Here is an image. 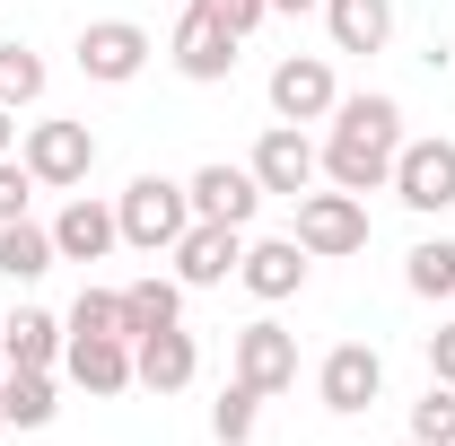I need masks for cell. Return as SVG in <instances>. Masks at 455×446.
Wrapping results in <instances>:
<instances>
[{"label":"cell","mask_w":455,"mask_h":446,"mask_svg":"<svg viewBox=\"0 0 455 446\" xmlns=\"http://www.w3.org/2000/svg\"><path fill=\"white\" fill-rule=\"evenodd\" d=\"M341 123H333V149H324V167H333L341 193H377V184H395V149H403V106L395 97H341Z\"/></svg>","instance_id":"obj_1"},{"label":"cell","mask_w":455,"mask_h":446,"mask_svg":"<svg viewBox=\"0 0 455 446\" xmlns=\"http://www.w3.org/2000/svg\"><path fill=\"white\" fill-rule=\"evenodd\" d=\"M114 227H123V245H140V254H158V245L175 254V236L193 227V202H184V184H167V175H132Z\"/></svg>","instance_id":"obj_2"},{"label":"cell","mask_w":455,"mask_h":446,"mask_svg":"<svg viewBox=\"0 0 455 446\" xmlns=\"http://www.w3.org/2000/svg\"><path fill=\"white\" fill-rule=\"evenodd\" d=\"M298 245H307V254H359V245H368L359 193H298Z\"/></svg>","instance_id":"obj_3"},{"label":"cell","mask_w":455,"mask_h":446,"mask_svg":"<svg viewBox=\"0 0 455 446\" xmlns=\"http://www.w3.org/2000/svg\"><path fill=\"white\" fill-rule=\"evenodd\" d=\"M88 167H97V140H88V123H36L27 131V175L36 184H88Z\"/></svg>","instance_id":"obj_4"},{"label":"cell","mask_w":455,"mask_h":446,"mask_svg":"<svg viewBox=\"0 0 455 446\" xmlns=\"http://www.w3.org/2000/svg\"><path fill=\"white\" fill-rule=\"evenodd\" d=\"M395 193L411 211H455V140H411V149H395Z\"/></svg>","instance_id":"obj_5"},{"label":"cell","mask_w":455,"mask_h":446,"mask_svg":"<svg viewBox=\"0 0 455 446\" xmlns=\"http://www.w3.org/2000/svg\"><path fill=\"white\" fill-rule=\"evenodd\" d=\"M236 263H245V236H236V227H220V219H193L184 236H175V272L193 280V289H220Z\"/></svg>","instance_id":"obj_6"},{"label":"cell","mask_w":455,"mask_h":446,"mask_svg":"<svg viewBox=\"0 0 455 446\" xmlns=\"http://www.w3.org/2000/svg\"><path fill=\"white\" fill-rule=\"evenodd\" d=\"M315 386H324V411H368V402L386 394V359H377L368 341H341Z\"/></svg>","instance_id":"obj_7"},{"label":"cell","mask_w":455,"mask_h":446,"mask_svg":"<svg viewBox=\"0 0 455 446\" xmlns=\"http://www.w3.org/2000/svg\"><path fill=\"white\" fill-rule=\"evenodd\" d=\"M254 184H263V193H289V202L315 184V149H307L298 123H272V131L254 140Z\"/></svg>","instance_id":"obj_8"},{"label":"cell","mask_w":455,"mask_h":446,"mask_svg":"<svg viewBox=\"0 0 455 446\" xmlns=\"http://www.w3.org/2000/svg\"><path fill=\"white\" fill-rule=\"evenodd\" d=\"M236 386H254V394L298 386V341H289L281 324H245V333H236Z\"/></svg>","instance_id":"obj_9"},{"label":"cell","mask_w":455,"mask_h":446,"mask_svg":"<svg viewBox=\"0 0 455 446\" xmlns=\"http://www.w3.org/2000/svg\"><path fill=\"white\" fill-rule=\"evenodd\" d=\"M184 202H193V219L245 227V219H254V202H263V184H254V167H202L193 184H184Z\"/></svg>","instance_id":"obj_10"},{"label":"cell","mask_w":455,"mask_h":446,"mask_svg":"<svg viewBox=\"0 0 455 446\" xmlns=\"http://www.w3.org/2000/svg\"><path fill=\"white\" fill-rule=\"evenodd\" d=\"M193 368H202V350H193V333H184V324H158V333L132 341V377H140L149 394L193 386Z\"/></svg>","instance_id":"obj_11"},{"label":"cell","mask_w":455,"mask_h":446,"mask_svg":"<svg viewBox=\"0 0 455 446\" xmlns=\"http://www.w3.org/2000/svg\"><path fill=\"white\" fill-rule=\"evenodd\" d=\"M140 61H149V36H140L132 18H106V27L79 36V70H88V79H114V88H123V79H140Z\"/></svg>","instance_id":"obj_12"},{"label":"cell","mask_w":455,"mask_h":446,"mask_svg":"<svg viewBox=\"0 0 455 446\" xmlns=\"http://www.w3.org/2000/svg\"><path fill=\"white\" fill-rule=\"evenodd\" d=\"M272 106H281V123H315V114H333V70L315 53H289L281 70H272Z\"/></svg>","instance_id":"obj_13"},{"label":"cell","mask_w":455,"mask_h":446,"mask_svg":"<svg viewBox=\"0 0 455 446\" xmlns=\"http://www.w3.org/2000/svg\"><path fill=\"white\" fill-rule=\"evenodd\" d=\"M61 359H70V377H79L88 394H123L132 386V341L123 333H70Z\"/></svg>","instance_id":"obj_14"},{"label":"cell","mask_w":455,"mask_h":446,"mask_svg":"<svg viewBox=\"0 0 455 446\" xmlns=\"http://www.w3.org/2000/svg\"><path fill=\"white\" fill-rule=\"evenodd\" d=\"M175 70H184V79H228V70H236V36H228L220 18L184 9V27H175Z\"/></svg>","instance_id":"obj_15"},{"label":"cell","mask_w":455,"mask_h":446,"mask_svg":"<svg viewBox=\"0 0 455 446\" xmlns=\"http://www.w3.org/2000/svg\"><path fill=\"white\" fill-rule=\"evenodd\" d=\"M236 280H245L254 298H298V280H307V245H298V236H272V245H245Z\"/></svg>","instance_id":"obj_16"},{"label":"cell","mask_w":455,"mask_h":446,"mask_svg":"<svg viewBox=\"0 0 455 446\" xmlns=\"http://www.w3.org/2000/svg\"><path fill=\"white\" fill-rule=\"evenodd\" d=\"M114 236H123V227H114V211H97V202H70V211L53 219V254H61V263H97Z\"/></svg>","instance_id":"obj_17"},{"label":"cell","mask_w":455,"mask_h":446,"mask_svg":"<svg viewBox=\"0 0 455 446\" xmlns=\"http://www.w3.org/2000/svg\"><path fill=\"white\" fill-rule=\"evenodd\" d=\"M324 18H333L341 53H377V44L395 36V9H386V0H324Z\"/></svg>","instance_id":"obj_18"},{"label":"cell","mask_w":455,"mask_h":446,"mask_svg":"<svg viewBox=\"0 0 455 446\" xmlns=\"http://www.w3.org/2000/svg\"><path fill=\"white\" fill-rule=\"evenodd\" d=\"M175 315H184V289H175V280H132V289H123V341L158 333Z\"/></svg>","instance_id":"obj_19"},{"label":"cell","mask_w":455,"mask_h":446,"mask_svg":"<svg viewBox=\"0 0 455 446\" xmlns=\"http://www.w3.org/2000/svg\"><path fill=\"white\" fill-rule=\"evenodd\" d=\"M0 411H9V429H44V420H53V377H44V368H9Z\"/></svg>","instance_id":"obj_20"},{"label":"cell","mask_w":455,"mask_h":446,"mask_svg":"<svg viewBox=\"0 0 455 446\" xmlns=\"http://www.w3.org/2000/svg\"><path fill=\"white\" fill-rule=\"evenodd\" d=\"M0 272H9V280H44V272H53V227L9 219V227H0Z\"/></svg>","instance_id":"obj_21"},{"label":"cell","mask_w":455,"mask_h":446,"mask_svg":"<svg viewBox=\"0 0 455 446\" xmlns=\"http://www.w3.org/2000/svg\"><path fill=\"white\" fill-rule=\"evenodd\" d=\"M0 350H9V368H53V350H61V324L27 307L18 324H0Z\"/></svg>","instance_id":"obj_22"},{"label":"cell","mask_w":455,"mask_h":446,"mask_svg":"<svg viewBox=\"0 0 455 446\" xmlns=\"http://www.w3.org/2000/svg\"><path fill=\"white\" fill-rule=\"evenodd\" d=\"M411 438H420V446H455V386L429 377V394L411 402Z\"/></svg>","instance_id":"obj_23"},{"label":"cell","mask_w":455,"mask_h":446,"mask_svg":"<svg viewBox=\"0 0 455 446\" xmlns=\"http://www.w3.org/2000/svg\"><path fill=\"white\" fill-rule=\"evenodd\" d=\"M44 97V61L27 44H0V106H36Z\"/></svg>","instance_id":"obj_24"},{"label":"cell","mask_w":455,"mask_h":446,"mask_svg":"<svg viewBox=\"0 0 455 446\" xmlns=\"http://www.w3.org/2000/svg\"><path fill=\"white\" fill-rule=\"evenodd\" d=\"M411 289L420 298H455V245L438 236V245H411Z\"/></svg>","instance_id":"obj_25"},{"label":"cell","mask_w":455,"mask_h":446,"mask_svg":"<svg viewBox=\"0 0 455 446\" xmlns=\"http://www.w3.org/2000/svg\"><path fill=\"white\" fill-rule=\"evenodd\" d=\"M70 333H123V289H79Z\"/></svg>","instance_id":"obj_26"},{"label":"cell","mask_w":455,"mask_h":446,"mask_svg":"<svg viewBox=\"0 0 455 446\" xmlns=\"http://www.w3.org/2000/svg\"><path fill=\"white\" fill-rule=\"evenodd\" d=\"M254 402H263L254 386H228V394H220V411H211V429H220L228 446H245V438H254Z\"/></svg>","instance_id":"obj_27"},{"label":"cell","mask_w":455,"mask_h":446,"mask_svg":"<svg viewBox=\"0 0 455 446\" xmlns=\"http://www.w3.org/2000/svg\"><path fill=\"white\" fill-rule=\"evenodd\" d=\"M193 9H202V18H220L228 36H254V27H263V9H272V0H193Z\"/></svg>","instance_id":"obj_28"},{"label":"cell","mask_w":455,"mask_h":446,"mask_svg":"<svg viewBox=\"0 0 455 446\" xmlns=\"http://www.w3.org/2000/svg\"><path fill=\"white\" fill-rule=\"evenodd\" d=\"M27 193H36L27 158H0V227H9V219H27Z\"/></svg>","instance_id":"obj_29"},{"label":"cell","mask_w":455,"mask_h":446,"mask_svg":"<svg viewBox=\"0 0 455 446\" xmlns=\"http://www.w3.org/2000/svg\"><path fill=\"white\" fill-rule=\"evenodd\" d=\"M429 377L455 386V324H447V333H429Z\"/></svg>","instance_id":"obj_30"},{"label":"cell","mask_w":455,"mask_h":446,"mask_svg":"<svg viewBox=\"0 0 455 446\" xmlns=\"http://www.w3.org/2000/svg\"><path fill=\"white\" fill-rule=\"evenodd\" d=\"M9 140H18V123H9V106H0V158H9Z\"/></svg>","instance_id":"obj_31"},{"label":"cell","mask_w":455,"mask_h":446,"mask_svg":"<svg viewBox=\"0 0 455 446\" xmlns=\"http://www.w3.org/2000/svg\"><path fill=\"white\" fill-rule=\"evenodd\" d=\"M272 9H315V0H272Z\"/></svg>","instance_id":"obj_32"},{"label":"cell","mask_w":455,"mask_h":446,"mask_svg":"<svg viewBox=\"0 0 455 446\" xmlns=\"http://www.w3.org/2000/svg\"><path fill=\"white\" fill-rule=\"evenodd\" d=\"M0 429H9V411H0Z\"/></svg>","instance_id":"obj_33"},{"label":"cell","mask_w":455,"mask_h":446,"mask_svg":"<svg viewBox=\"0 0 455 446\" xmlns=\"http://www.w3.org/2000/svg\"><path fill=\"white\" fill-rule=\"evenodd\" d=\"M403 446H420V438H403Z\"/></svg>","instance_id":"obj_34"}]
</instances>
